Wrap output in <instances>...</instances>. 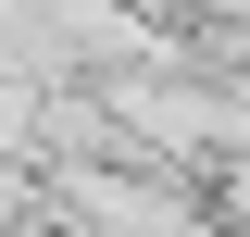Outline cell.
<instances>
[{"instance_id":"obj_1","label":"cell","mask_w":250,"mask_h":237,"mask_svg":"<svg viewBox=\"0 0 250 237\" xmlns=\"http://www.w3.org/2000/svg\"><path fill=\"white\" fill-rule=\"evenodd\" d=\"M0 150H25V100H13V88H0Z\"/></svg>"},{"instance_id":"obj_2","label":"cell","mask_w":250,"mask_h":237,"mask_svg":"<svg viewBox=\"0 0 250 237\" xmlns=\"http://www.w3.org/2000/svg\"><path fill=\"white\" fill-rule=\"evenodd\" d=\"M138 13H150V25H175V13H188V0H138Z\"/></svg>"}]
</instances>
